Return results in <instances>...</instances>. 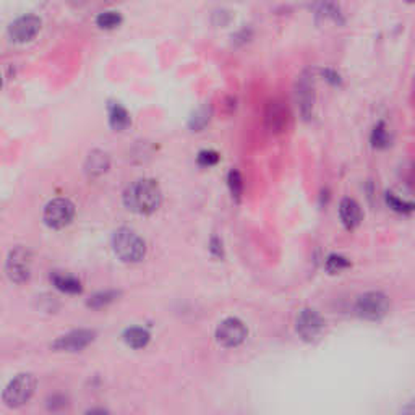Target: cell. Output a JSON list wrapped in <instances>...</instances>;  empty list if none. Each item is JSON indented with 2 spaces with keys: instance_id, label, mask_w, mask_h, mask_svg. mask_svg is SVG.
Instances as JSON below:
<instances>
[{
  "instance_id": "5bb4252c",
  "label": "cell",
  "mask_w": 415,
  "mask_h": 415,
  "mask_svg": "<svg viewBox=\"0 0 415 415\" xmlns=\"http://www.w3.org/2000/svg\"><path fill=\"white\" fill-rule=\"evenodd\" d=\"M339 218H341V222L344 227L352 231L360 226L363 219V213L360 204L354 198H344L341 204H339Z\"/></svg>"
},
{
  "instance_id": "5b68a950",
  "label": "cell",
  "mask_w": 415,
  "mask_h": 415,
  "mask_svg": "<svg viewBox=\"0 0 415 415\" xmlns=\"http://www.w3.org/2000/svg\"><path fill=\"white\" fill-rule=\"evenodd\" d=\"M5 271L10 281L23 284L31 278V252L27 247H15L8 253Z\"/></svg>"
},
{
  "instance_id": "83f0119b",
  "label": "cell",
  "mask_w": 415,
  "mask_h": 415,
  "mask_svg": "<svg viewBox=\"0 0 415 415\" xmlns=\"http://www.w3.org/2000/svg\"><path fill=\"white\" fill-rule=\"evenodd\" d=\"M209 250H211V253L214 255V257H222V255H224V248H222L221 239L214 236L211 239V242H209Z\"/></svg>"
},
{
  "instance_id": "ba28073f",
  "label": "cell",
  "mask_w": 415,
  "mask_h": 415,
  "mask_svg": "<svg viewBox=\"0 0 415 415\" xmlns=\"http://www.w3.org/2000/svg\"><path fill=\"white\" fill-rule=\"evenodd\" d=\"M247 334H248V329L245 326L242 319H239L236 317H229L218 324L216 341L218 344H221L222 347H227V349L239 347L240 344L247 339Z\"/></svg>"
},
{
  "instance_id": "277c9868",
  "label": "cell",
  "mask_w": 415,
  "mask_h": 415,
  "mask_svg": "<svg viewBox=\"0 0 415 415\" xmlns=\"http://www.w3.org/2000/svg\"><path fill=\"white\" fill-rule=\"evenodd\" d=\"M389 312V299L383 292H365L356 302V313L368 322H378Z\"/></svg>"
},
{
  "instance_id": "52a82bcc",
  "label": "cell",
  "mask_w": 415,
  "mask_h": 415,
  "mask_svg": "<svg viewBox=\"0 0 415 415\" xmlns=\"http://www.w3.org/2000/svg\"><path fill=\"white\" fill-rule=\"evenodd\" d=\"M315 77L312 70H303L296 82V101L305 120L312 119L315 107Z\"/></svg>"
},
{
  "instance_id": "484cf974",
  "label": "cell",
  "mask_w": 415,
  "mask_h": 415,
  "mask_svg": "<svg viewBox=\"0 0 415 415\" xmlns=\"http://www.w3.org/2000/svg\"><path fill=\"white\" fill-rule=\"evenodd\" d=\"M219 159H221V156H219L218 151H214V149H203V151L198 153L197 163L202 167H213L219 163Z\"/></svg>"
},
{
  "instance_id": "44dd1931",
  "label": "cell",
  "mask_w": 415,
  "mask_h": 415,
  "mask_svg": "<svg viewBox=\"0 0 415 415\" xmlns=\"http://www.w3.org/2000/svg\"><path fill=\"white\" fill-rule=\"evenodd\" d=\"M119 296H120L119 291H103L89 297L86 305L89 308H104L107 307V305H111L112 302H116Z\"/></svg>"
},
{
  "instance_id": "9a60e30c",
  "label": "cell",
  "mask_w": 415,
  "mask_h": 415,
  "mask_svg": "<svg viewBox=\"0 0 415 415\" xmlns=\"http://www.w3.org/2000/svg\"><path fill=\"white\" fill-rule=\"evenodd\" d=\"M107 114H109V125L116 132H123L132 125V119L127 109L117 101H109L107 104Z\"/></svg>"
},
{
  "instance_id": "cb8c5ba5",
  "label": "cell",
  "mask_w": 415,
  "mask_h": 415,
  "mask_svg": "<svg viewBox=\"0 0 415 415\" xmlns=\"http://www.w3.org/2000/svg\"><path fill=\"white\" fill-rule=\"evenodd\" d=\"M227 185H229V190H231L232 198L239 203L243 193V179H242V174H240L237 169H231V171H229Z\"/></svg>"
},
{
  "instance_id": "7402d4cb",
  "label": "cell",
  "mask_w": 415,
  "mask_h": 415,
  "mask_svg": "<svg viewBox=\"0 0 415 415\" xmlns=\"http://www.w3.org/2000/svg\"><path fill=\"white\" fill-rule=\"evenodd\" d=\"M123 22L122 15L116 10H107V12H103L98 15L96 24L101 29H116L120 27V23Z\"/></svg>"
},
{
  "instance_id": "e0dca14e",
  "label": "cell",
  "mask_w": 415,
  "mask_h": 415,
  "mask_svg": "<svg viewBox=\"0 0 415 415\" xmlns=\"http://www.w3.org/2000/svg\"><path fill=\"white\" fill-rule=\"evenodd\" d=\"M122 338H123V342L132 349H143L148 346L149 339H151V334H149L148 329L144 328L132 326L125 329Z\"/></svg>"
},
{
  "instance_id": "4316f807",
  "label": "cell",
  "mask_w": 415,
  "mask_h": 415,
  "mask_svg": "<svg viewBox=\"0 0 415 415\" xmlns=\"http://www.w3.org/2000/svg\"><path fill=\"white\" fill-rule=\"evenodd\" d=\"M322 73H323L324 80H326L328 83H331L333 86H339V84H341V75H339L338 72H334L333 68H324Z\"/></svg>"
},
{
  "instance_id": "d4e9b609",
  "label": "cell",
  "mask_w": 415,
  "mask_h": 415,
  "mask_svg": "<svg viewBox=\"0 0 415 415\" xmlns=\"http://www.w3.org/2000/svg\"><path fill=\"white\" fill-rule=\"evenodd\" d=\"M324 266H326V271L329 274H338V273L344 271V269L351 268V262H349L346 257H342V255L333 253L326 258V263H324Z\"/></svg>"
},
{
  "instance_id": "603a6c76",
  "label": "cell",
  "mask_w": 415,
  "mask_h": 415,
  "mask_svg": "<svg viewBox=\"0 0 415 415\" xmlns=\"http://www.w3.org/2000/svg\"><path fill=\"white\" fill-rule=\"evenodd\" d=\"M384 202L393 211H396L399 214H411L414 211V203L412 202H406V199L399 198L398 195H394L393 192H388L384 195Z\"/></svg>"
},
{
  "instance_id": "4fadbf2b",
  "label": "cell",
  "mask_w": 415,
  "mask_h": 415,
  "mask_svg": "<svg viewBox=\"0 0 415 415\" xmlns=\"http://www.w3.org/2000/svg\"><path fill=\"white\" fill-rule=\"evenodd\" d=\"M84 172L88 177H101L111 167V158L103 149H93L84 159Z\"/></svg>"
},
{
  "instance_id": "2e32d148",
  "label": "cell",
  "mask_w": 415,
  "mask_h": 415,
  "mask_svg": "<svg viewBox=\"0 0 415 415\" xmlns=\"http://www.w3.org/2000/svg\"><path fill=\"white\" fill-rule=\"evenodd\" d=\"M51 281L56 289H59L60 292L63 294H70V296H78V294L83 292V286L80 282V279H77L72 274L68 273H60V271H54L51 274Z\"/></svg>"
},
{
  "instance_id": "30bf717a",
  "label": "cell",
  "mask_w": 415,
  "mask_h": 415,
  "mask_svg": "<svg viewBox=\"0 0 415 415\" xmlns=\"http://www.w3.org/2000/svg\"><path fill=\"white\" fill-rule=\"evenodd\" d=\"M94 339H96V331L93 329H75L57 338L52 344V349L59 352H80L86 349Z\"/></svg>"
},
{
  "instance_id": "4dcf8cb0",
  "label": "cell",
  "mask_w": 415,
  "mask_h": 415,
  "mask_svg": "<svg viewBox=\"0 0 415 415\" xmlns=\"http://www.w3.org/2000/svg\"><path fill=\"white\" fill-rule=\"evenodd\" d=\"M0 86H2V78H0Z\"/></svg>"
},
{
  "instance_id": "7c38bea8",
  "label": "cell",
  "mask_w": 415,
  "mask_h": 415,
  "mask_svg": "<svg viewBox=\"0 0 415 415\" xmlns=\"http://www.w3.org/2000/svg\"><path fill=\"white\" fill-rule=\"evenodd\" d=\"M289 122V111L281 101H271L264 111V125L268 132L281 133L286 130Z\"/></svg>"
},
{
  "instance_id": "ac0fdd59",
  "label": "cell",
  "mask_w": 415,
  "mask_h": 415,
  "mask_svg": "<svg viewBox=\"0 0 415 415\" xmlns=\"http://www.w3.org/2000/svg\"><path fill=\"white\" fill-rule=\"evenodd\" d=\"M213 117V106L211 104H202V106L195 109L192 116L188 119V127L192 132H202V130L209 123Z\"/></svg>"
},
{
  "instance_id": "f546056e",
  "label": "cell",
  "mask_w": 415,
  "mask_h": 415,
  "mask_svg": "<svg viewBox=\"0 0 415 415\" xmlns=\"http://www.w3.org/2000/svg\"><path fill=\"white\" fill-rule=\"evenodd\" d=\"M84 415H111V412L106 411V409H103V407H94V409H89V411L84 412Z\"/></svg>"
},
{
  "instance_id": "8fae6325",
  "label": "cell",
  "mask_w": 415,
  "mask_h": 415,
  "mask_svg": "<svg viewBox=\"0 0 415 415\" xmlns=\"http://www.w3.org/2000/svg\"><path fill=\"white\" fill-rule=\"evenodd\" d=\"M41 18L36 15H23L8 24V36L13 43H28L41 29Z\"/></svg>"
},
{
  "instance_id": "6da1fadb",
  "label": "cell",
  "mask_w": 415,
  "mask_h": 415,
  "mask_svg": "<svg viewBox=\"0 0 415 415\" xmlns=\"http://www.w3.org/2000/svg\"><path fill=\"white\" fill-rule=\"evenodd\" d=\"M125 208L137 214H151L158 211L163 203V192L156 180L138 179L125 188Z\"/></svg>"
},
{
  "instance_id": "f1b7e54d",
  "label": "cell",
  "mask_w": 415,
  "mask_h": 415,
  "mask_svg": "<svg viewBox=\"0 0 415 415\" xmlns=\"http://www.w3.org/2000/svg\"><path fill=\"white\" fill-rule=\"evenodd\" d=\"M250 36H252V31H250V29L247 31V28H243V29H240V31L236 34V36H232V39H234V43H237V41L247 43Z\"/></svg>"
},
{
  "instance_id": "3957f363",
  "label": "cell",
  "mask_w": 415,
  "mask_h": 415,
  "mask_svg": "<svg viewBox=\"0 0 415 415\" xmlns=\"http://www.w3.org/2000/svg\"><path fill=\"white\" fill-rule=\"evenodd\" d=\"M36 378L31 373H20L15 377L12 382L7 384V388L3 389L2 399L5 406L18 409L29 402V399L33 398L34 389H36Z\"/></svg>"
},
{
  "instance_id": "7a4b0ae2",
  "label": "cell",
  "mask_w": 415,
  "mask_h": 415,
  "mask_svg": "<svg viewBox=\"0 0 415 415\" xmlns=\"http://www.w3.org/2000/svg\"><path fill=\"white\" fill-rule=\"evenodd\" d=\"M112 250L123 263H139L146 255V243L133 229L120 227L112 234Z\"/></svg>"
},
{
  "instance_id": "9c48e42d",
  "label": "cell",
  "mask_w": 415,
  "mask_h": 415,
  "mask_svg": "<svg viewBox=\"0 0 415 415\" xmlns=\"http://www.w3.org/2000/svg\"><path fill=\"white\" fill-rule=\"evenodd\" d=\"M324 329V319L317 310L303 308L296 319V331L305 342H312Z\"/></svg>"
},
{
  "instance_id": "8992f818",
  "label": "cell",
  "mask_w": 415,
  "mask_h": 415,
  "mask_svg": "<svg viewBox=\"0 0 415 415\" xmlns=\"http://www.w3.org/2000/svg\"><path fill=\"white\" fill-rule=\"evenodd\" d=\"M43 218L51 229H63L75 218V204L68 198H54L44 208Z\"/></svg>"
},
{
  "instance_id": "d6986e66",
  "label": "cell",
  "mask_w": 415,
  "mask_h": 415,
  "mask_svg": "<svg viewBox=\"0 0 415 415\" xmlns=\"http://www.w3.org/2000/svg\"><path fill=\"white\" fill-rule=\"evenodd\" d=\"M315 17H317L318 23L319 22H333L336 24L344 23V15L336 3H319Z\"/></svg>"
},
{
  "instance_id": "ffe728a7",
  "label": "cell",
  "mask_w": 415,
  "mask_h": 415,
  "mask_svg": "<svg viewBox=\"0 0 415 415\" xmlns=\"http://www.w3.org/2000/svg\"><path fill=\"white\" fill-rule=\"evenodd\" d=\"M370 143H372L373 148L377 149H384L391 144V135H389V130L384 122H378L372 130V135H370Z\"/></svg>"
}]
</instances>
